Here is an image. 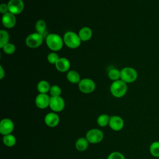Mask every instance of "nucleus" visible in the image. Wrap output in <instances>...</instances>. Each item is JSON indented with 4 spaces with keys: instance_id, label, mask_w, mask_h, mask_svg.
<instances>
[{
    "instance_id": "f257e3e1",
    "label": "nucleus",
    "mask_w": 159,
    "mask_h": 159,
    "mask_svg": "<svg viewBox=\"0 0 159 159\" xmlns=\"http://www.w3.org/2000/svg\"><path fill=\"white\" fill-rule=\"evenodd\" d=\"M46 43L51 50L57 52L62 48L64 42L63 39L59 35L57 34H50L46 37Z\"/></svg>"
},
{
    "instance_id": "f03ea898",
    "label": "nucleus",
    "mask_w": 159,
    "mask_h": 159,
    "mask_svg": "<svg viewBox=\"0 0 159 159\" xmlns=\"http://www.w3.org/2000/svg\"><path fill=\"white\" fill-rule=\"evenodd\" d=\"M127 90V83L120 79L113 81L110 87L111 94L116 98H121L124 96Z\"/></svg>"
},
{
    "instance_id": "7ed1b4c3",
    "label": "nucleus",
    "mask_w": 159,
    "mask_h": 159,
    "mask_svg": "<svg viewBox=\"0 0 159 159\" xmlns=\"http://www.w3.org/2000/svg\"><path fill=\"white\" fill-rule=\"evenodd\" d=\"M64 43L70 48H76L81 45V39L78 35L74 32L68 31L63 36Z\"/></svg>"
},
{
    "instance_id": "20e7f679",
    "label": "nucleus",
    "mask_w": 159,
    "mask_h": 159,
    "mask_svg": "<svg viewBox=\"0 0 159 159\" xmlns=\"http://www.w3.org/2000/svg\"><path fill=\"white\" fill-rule=\"evenodd\" d=\"M137 76V71L132 67H125L120 70V80L126 83L134 82Z\"/></svg>"
},
{
    "instance_id": "39448f33",
    "label": "nucleus",
    "mask_w": 159,
    "mask_h": 159,
    "mask_svg": "<svg viewBox=\"0 0 159 159\" xmlns=\"http://www.w3.org/2000/svg\"><path fill=\"white\" fill-rule=\"evenodd\" d=\"M43 36L37 32L29 35L25 39V43L27 47L31 48H35L41 45L43 42Z\"/></svg>"
},
{
    "instance_id": "423d86ee",
    "label": "nucleus",
    "mask_w": 159,
    "mask_h": 159,
    "mask_svg": "<svg viewBox=\"0 0 159 159\" xmlns=\"http://www.w3.org/2000/svg\"><path fill=\"white\" fill-rule=\"evenodd\" d=\"M79 89L83 93L88 94L92 93L96 88L94 81L89 78H84L81 80L78 83Z\"/></svg>"
},
{
    "instance_id": "0eeeda50",
    "label": "nucleus",
    "mask_w": 159,
    "mask_h": 159,
    "mask_svg": "<svg viewBox=\"0 0 159 159\" xmlns=\"http://www.w3.org/2000/svg\"><path fill=\"white\" fill-rule=\"evenodd\" d=\"M103 133L101 130L97 129L89 130L86 135V139L89 143H96L100 142L103 139Z\"/></svg>"
},
{
    "instance_id": "6e6552de",
    "label": "nucleus",
    "mask_w": 159,
    "mask_h": 159,
    "mask_svg": "<svg viewBox=\"0 0 159 159\" xmlns=\"http://www.w3.org/2000/svg\"><path fill=\"white\" fill-rule=\"evenodd\" d=\"M49 106L54 112H60L65 107V101L60 96H51Z\"/></svg>"
},
{
    "instance_id": "1a4fd4ad",
    "label": "nucleus",
    "mask_w": 159,
    "mask_h": 159,
    "mask_svg": "<svg viewBox=\"0 0 159 159\" xmlns=\"http://www.w3.org/2000/svg\"><path fill=\"white\" fill-rule=\"evenodd\" d=\"M7 4L9 12L14 15H17L22 12L24 7L22 0H10Z\"/></svg>"
},
{
    "instance_id": "9d476101",
    "label": "nucleus",
    "mask_w": 159,
    "mask_h": 159,
    "mask_svg": "<svg viewBox=\"0 0 159 159\" xmlns=\"http://www.w3.org/2000/svg\"><path fill=\"white\" fill-rule=\"evenodd\" d=\"M14 129V124L9 119H4L0 122V132L6 135L11 134Z\"/></svg>"
},
{
    "instance_id": "9b49d317",
    "label": "nucleus",
    "mask_w": 159,
    "mask_h": 159,
    "mask_svg": "<svg viewBox=\"0 0 159 159\" xmlns=\"http://www.w3.org/2000/svg\"><path fill=\"white\" fill-rule=\"evenodd\" d=\"M2 24L7 29H12L14 27L16 24V18L15 15L10 12L3 14L2 17Z\"/></svg>"
},
{
    "instance_id": "f8f14e48",
    "label": "nucleus",
    "mask_w": 159,
    "mask_h": 159,
    "mask_svg": "<svg viewBox=\"0 0 159 159\" xmlns=\"http://www.w3.org/2000/svg\"><path fill=\"white\" fill-rule=\"evenodd\" d=\"M50 98L47 94L40 93L35 98V102L36 106L40 109H45L49 106Z\"/></svg>"
},
{
    "instance_id": "ddd939ff",
    "label": "nucleus",
    "mask_w": 159,
    "mask_h": 159,
    "mask_svg": "<svg viewBox=\"0 0 159 159\" xmlns=\"http://www.w3.org/2000/svg\"><path fill=\"white\" fill-rule=\"evenodd\" d=\"M124 124V120L120 117L117 116H113L110 117L109 125L112 130L119 131L123 128Z\"/></svg>"
},
{
    "instance_id": "4468645a",
    "label": "nucleus",
    "mask_w": 159,
    "mask_h": 159,
    "mask_svg": "<svg viewBox=\"0 0 159 159\" xmlns=\"http://www.w3.org/2000/svg\"><path fill=\"white\" fill-rule=\"evenodd\" d=\"M55 65L58 71L63 73L69 70L70 68V62L67 58L61 57L58 60Z\"/></svg>"
},
{
    "instance_id": "2eb2a0df",
    "label": "nucleus",
    "mask_w": 159,
    "mask_h": 159,
    "mask_svg": "<svg viewBox=\"0 0 159 159\" xmlns=\"http://www.w3.org/2000/svg\"><path fill=\"white\" fill-rule=\"evenodd\" d=\"M60 121L59 117L57 114L54 112H50L46 115L45 117V124L51 127L57 126Z\"/></svg>"
},
{
    "instance_id": "dca6fc26",
    "label": "nucleus",
    "mask_w": 159,
    "mask_h": 159,
    "mask_svg": "<svg viewBox=\"0 0 159 159\" xmlns=\"http://www.w3.org/2000/svg\"><path fill=\"white\" fill-rule=\"evenodd\" d=\"M92 35H93L92 30L88 27H82L78 32V35L81 41L89 40L91 38Z\"/></svg>"
},
{
    "instance_id": "f3484780",
    "label": "nucleus",
    "mask_w": 159,
    "mask_h": 159,
    "mask_svg": "<svg viewBox=\"0 0 159 159\" xmlns=\"http://www.w3.org/2000/svg\"><path fill=\"white\" fill-rule=\"evenodd\" d=\"M66 78L69 82L73 84H78L81 81L80 74L75 70L68 71L66 74Z\"/></svg>"
},
{
    "instance_id": "a211bd4d",
    "label": "nucleus",
    "mask_w": 159,
    "mask_h": 159,
    "mask_svg": "<svg viewBox=\"0 0 159 159\" xmlns=\"http://www.w3.org/2000/svg\"><path fill=\"white\" fill-rule=\"evenodd\" d=\"M50 87L51 86H50V84L48 83V82L45 80H42L39 81L37 86L38 91L40 93H44V94H47V93H48L50 91Z\"/></svg>"
},
{
    "instance_id": "6ab92c4d",
    "label": "nucleus",
    "mask_w": 159,
    "mask_h": 159,
    "mask_svg": "<svg viewBox=\"0 0 159 159\" xmlns=\"http://www.w3.org/2000/svg\"><path fill=\"white\" fill-rule=\"evenodd\" d=\"M88 141L86 139L81 137L76 142V148L78 150L83 152L87 149L88 147Z\"/></svg>"
},
{
    "instance_id": "aec40b11",
    "label": "nucleus",
    "mask_w": 159,
    "mask_h": 159,
    "mask_svg": "<svg viewBox=\"0 0 159 159\" xmlns=\"http://www.w3.org/2000/svg\"><path fill=\"white\" fill-rule=\"evenodd\" d=\"M46 27H47V24L45 21L42 19L37 20L35 25V28L37 32L42 35L43 36L44 35V33L45 32Z\"/></svg>"
},
{
    "instance_id": "412c9836",
    "label": "nucleus",
    "mask_w": 159,
    "mask_h": 159,
    "mask_svg": "<svg viewBox=\"0 0 159 159\" xmlns=\"http://www.w3.org/2000/svg\"><path fill=\"white\" fill-rule=\"evenodd\" d=\"M149 151L153 157L159 158V141L152 142L150 145Z\"/></svg>"
},
{
    "instance_id": "4be33fe9",
    "label": "nucleus",
    "mask_w": 159,
    "mask_h": 159,
    "mask_svg": "<svg viewBox=\"0 0 159 159\" xmlns=\"http://www.w3.org/2000/svg\"><path fill=\"white\" fill-rule=\"evenodd\" d=\"M2 140H3L4 144L7 147H12L16 143V137L13 135H11V134H8V135H4L3 137Z\"/></svg>"
},
{
    "instance_id": "5701e85b",
    "label": "nucleus",
    "mask_w": 159,
    "mask_h": 159,
    "mask_svg": "<svg viewBox=\"0 0 159 159\" xmlns=\"http://www.w3.org/2000/svg\"><path fill=\"white\" fill-rule=\"evenodd\" d=\"M9 35L8 32L5 30H0V47L2 48L5 45L9 43Z\"/></svg>"
},
{
    "instance_id": "b1692460",
    "label": "nucleus",
    "mask_w": 159,
    "mask_h": 159,
    "mask_svg": "<svg viewBox=\"0 0 159 159\" xmlns=\"http://www.w3.org/2000/svg\"><path fill=\"white\" fill-rule=\"evenodd\" d=\"M108 77L112 81H117L120 79V70L117 68H111L108 72Z\"/></svg>"
},
{
    "instance_id": "393cba45",
    "label": "nucleus",
    "mask_w": 159,
    "mask_h": 159,
    "mask_svg": "<svg viewBox=\"0 0 159 159\" xmlns=\"http://www.w3.org/2000/svg\"><path fill=\"white\" fill-rule=\"evenodd\" d=\"M110 117L107 114H101L100 115L97 119L98 124L101 127H104L106 126L107 124H109Z\"/></svg>"
},
{
    "instance_id": "a878e982",
    "label": "nucleus",
    "mask_w": 159,
    "mask_h": 159,
    "mask_svg": "<svg viewBox=\"0 0 159 159\" xmlns=\"http://www.w3.org/2000/svg\"><path fill=\"white\" fill-rule=\"evenodd\" d=\"M3 52L7 54V55H11L13 54L15 52L16 50V47L13 43H8L6 45H5L2 48Z\"/></svg>"
},
{
    "instance_id": "bb28decb",
    "label": "nucleus",
    "mask_w": 159,
    "mask_h": 159,
    "mask_svg": "<svg viewBox=\"0 0 159 159\" xmlns=\"http://www.w3.org/2000/svg\"><path fill=\"white\" fill-rule=\"evenodd\" d=\"M49 92L51 96H60L61 89L60 86L57 85H53L50 87Z\"/></svg>"
},
{
    "instance_id": "cd10ccee",
    "label": "nucleus",
    "mask_w": 159,
    "mask_h": 159,
    "mask_svg": "<svg viewBox=\"0 0 159 159\" xmlns=\"http://www.w3.org/2000/svg\"><path fill=\"white\" fill-rule=\"evenodd\" d=\"M58 55L56 52H52L50 53L47 56V60L49 63L55 65L58 60L59 59Z\"/></svg>"
},
{
    "instance_id": "c85d7f7f",
    "label": "nucleus",
    "mask_w": 159,
    "mask_h": 159,
    "mask_svg": "<svg viewBox=\"0 0 159 159\" xmlns=\"http://www.w3.org/2000/svg\"><path fill=\"white\" fill-rule=\"evenodd\" d=\"M107 159H125V158L121 153L118 152H114L111 153L108 156Z\"/></svg>"
},
{
    "instance_id": "c756f323",
    "label": "nucleus",
    "mask_w": 159,
    "mask_h": 159,
    "mask_svg": "<svg viewBox=\"0 0 159 159\" xmlns=\"http://www.w3.org/2000/svg\"><path fill=\"white\" fill-rule=\"evenodd\" d=\"M0 12L1 14H4L7 12H9V9H8V6H7V4H1V6H0Z\"/></svg>"
},
{
    "instance_id": "7c9ffc66",
    "label": "nucleus",
    "mask_w": 159,
    "mask_h": 159,
    "mask_svg": "<svg viewBox=\"0 0 159 159\" xmlns=\"http://www.w3.org/2000/svg\"><path fill=\"white\" fill-rule=\"evenodd\" d=\"M4 75H5L4 70L3 68H2V66L1 65L0 66V79L2 80L4 78Z\"/></svg>"
}]
</instances>
